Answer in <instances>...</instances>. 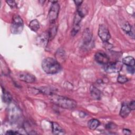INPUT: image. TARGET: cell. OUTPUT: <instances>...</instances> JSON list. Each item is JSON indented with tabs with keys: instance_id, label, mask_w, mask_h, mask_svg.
Returning <instances> with one entry per match:
<instances>
[{
	"instance_id": "cell-1",
	"label": "cell",
	"mask_w": 135,
	"mask_h": 135,
	"mask_svg": "<svg viewBox=\"0 0 135 135\" xmlns=\"http://www.w3.org/2000/svg\"><path fill=\"white\" fill-rule=\"evenodd\" d=\"M51 101L55 105L66 109H74L77 105L76 102L74 100L56 94L51 95Z\"/></svg>"
},
{
	"instance_id": "cell-2",
	"label": "cell",
	"mask_w": 135,
	"mask_h": 135,
	"mask_svg": "<svg viewBox=\"0 0 135 135\" xmlns=\"http://www.w3.org/2000/svg\"><path fill=\"white\" fill-rule=\"evenodd\" d=\"M42 68L47 74H54L59 72L61 67L59 63L54 59L46 57L42 62Z\"/></svg>"
},
{
	"instance_id": "cell-3",
	"label": "cell",
	"mask_w": 135,
	"mask_h": 135,
	"mask_svg": "<svg viewBox=\"0 0 135 135\" xmlns=\"http://www.w3.org/2000/svg\"><path fill=\"white\" fill-rule=\"evenodd\" d=\"M23 28V21L18 15H15L13 17L12 22L11 26V31L14 34H20Z\"/></svg>"
},
{
	"instance_id": "cell-4",
	"label": "cell",
	"mask_w": 135,
	"mask_h": 135,
	"mask_svg": "<svg viewBox=\"0 0 135 135\" xmlns=\"http://www.w3.org/2000/svg\"><path fill=\"white\" fill-rule=\"evenodd\" d=\"M52 3L49 12V18L51 23H55L59 15L60 6L57 1L51 2Z\"/></svg>"
},
{
	"instance_id": "cell-5",
	"label": "cell",
	"mask_w": 135,
	"mask_h": 135,
	"mask_svg": "<svg viewBox=\"0 0 135 135\" xmlns=\"http://www.w3.org/2000/svg\"><path fill=\"white\" fill-rule=\"evenodd\" d=\"M122 68V63L121 62L117 61L113 63H108L104 66V70L107 73H118L120 72Z\"/></svg>"
},
{
	"instance_id": "cell-6",
	"label": "cell",
	"mask_w": 135,
	"mask_h": 135,
	"mask_svg": "<svg viewBox=\"0 0 135 135\" xmlns=\"http://www.w3.org/2000/svg\"><path fill=\"white\" fill-rule=\"evenodd\" d=\"M98 35L101 40L104 43H107L110 40L111 36L108 29L104 25H100L98 30Z\"/></svg>"
},
{
	"instance_id": "cell-7",
	"label": "cell",
	"mask_w": 135,
	"mask_h": 135,
	"mask_svg": "<svg viewBox=\"0 0 135 135\" xmlns=\"http://www.w3.org/2000/svg\"><path fill=\"white\" fill-rule=\"evenodd\" d=\"M20 112L17 107L12 104L9 107V110L8 112V114L9 115V119L12 121H15L20 117Z\"/></svg>"
},
{
	"instance_id": "cell-8",
	"label": "cell",
	"mask_w": 135,
	"mask_h": 135,
	"mask_svg": "<svg viewBox=\"0 0 135 135\" xmlns=\"http://www.w3.org/2000/svg\"><path fill=\"white\" fill-rule=\"evenodd\" d=\"M49 40V34L47 32H44L38 35L36 42L37 44L42 47H45Z\"/></svg>"
},
{
	"instance_id": "cell-9",
	"label": "cell",
	"mask_w": 135,
	"mask_h": 135,
	"mask_svg": "<svg viewBox=\"0 0 135 135\" xmlns=\"http://www.w3.org/2000/svg\"><path fill=\"white\" fill-rule=\"evenodd\" d=\"M82 17L81 15H80L77 12L75 13L74 21H73V29L72 31V35L73 36L75 35L79 31L80 28V22L82 20Z\"/></svg>"
},
{
	"instance_id": "cell-10",
	"label": "cell",
	"mask_w": 135,
	"mask_h": 135,
	"mask_svg": "<svg viewBox=\"0 0 135 135\" xmlns=\"http://www.w3.org/2000/svg\"><path fill=\"white\" fill-rule=\"evenodd\" d=\"M18 78L20 80L27 83H33L36 80L34 75L27 72L20 73L18 75Z\"/></svg>"
},
{
	"instance_id": "cell-11",
	"label": "cell",
	"mask_w": 135,
	"mask_h": 135,
	"mask_svg": "<svg viewBox=\"0 0 135 135\" xmlns=\"http://www.w3.org/2000/svg\"><path fill=\"white\" fill-rule=\"evenodd\" d=\"M95 59L97 62L100 64L105 65L109 62V57L103 52H97L95 54Z\"/></svg>"
},
{
	"instance_id": "cell-12",
	"label": "cell",
	"mask_w": 135,
	"mask_h": 135,
	"mask_svg": "<svg viewBox=\"0 0 135 135\" xmlns=\"http://www.w3.org/2000/svg\"><path fill=\"white\" fill-rule=\"evenodd\" d=\"M52 130L54 134H64L65 131L64 129L56 122H52Z\"/></svg>"
},
{
	"instance_id": "cell-13",
	"label": "cell",
	"mask_w": 135,
	"mask_h": 135,
	"mask_svg": "<svg viewBox=\"0 0 135 135\" xmlns=\"http://www.w3.org/2000/svg\"><path fill=\"white\" fill-rule=\"evenodd\" d=\"M131 110L130 109L128 105L126 104H123L120 111V115L122 118H126L128 116L131 112Z\"/></svg>"
},
{
	"instance_id": "cell-14",
	"label": "cell",
	"mask_w": 135,
	"mask_h": 135,
	"mask_svg": "<svg viewBox=\"0 0 135 135\" xmlns=\"http://www.w3.org/2000/svg\"><path fill=\"white\" fill-rule=\"evenodd\" d=\"M90 93L92 98L95 100H99L101 98V91L93 85L90 87Z\"/></svg>"
},
{
	"instance_id": "cell-15",
	"label": "cell",
	"mask_w": 135,
	"mask_h": 135,
	"mask_svg": "<svg viewBox=\"0 0 135 135\" xmlns=\"http://www.w3.org/2000/svg\"><path fill=\"white\" fill-rule=\"evenodd\" d=\"M82 38L83 43L85 45L88 44L90 43L92 39V34L89 29H85L83 32L82 35Z\"/></svg>"
},
{
	"instance_id": "cell-16",
	"label": "cell",
	"mask_w": 135,
	"mask_h": 135,
	"mask_svg": "<svg viewBox=\"0 0 135 135\" xmlns=\"http://www.w3.org/2000/svg\"><path fill=\"white\" fill-rule=\"evenodd\" d=\"M100 124V122L96 119H92L88 121V126L91 130L96 129Z\"/></svg>"
},
{
	"instance_id": "cell-17",
	"label": "cell",
	"mask_w": 135,
	"mask_h": 135,
	"mask_svg": "<svg viewBox=\"0 0 135 135\" xmlns=\"http://www.w3.org/2000/svg\"><path fill=\"white\" fill-rule=\"evenodd\" d=\"M123 63L127 66H134L135 63L134 57L131 56L125 57L123 59Z\"/></svg>"
},
{
	"instance_id": "cell-18",
	"label": "cell",
	"mask_w": 135,
	"mask_h": 135,
	"mask_svg": "<svg viewBox=\"0 0 135 135\" xmlns=\"http://www.w3.org/2000/svg\"><path fill=\"white\" fill-rule=\"evenodd\" d=\"M29 27L34 32H37L40 28V24L37 20H33L31 21L29 24Z\"/></svg>"
},
{
	"instance_id": "cell-19",
	"label": "cell",
	"mask_w": 135,
	"mask_h": 135,
	"mask_svg": "<svg viewBox=\"0 0 135 135\" xmlns=\"http://www.w3.org/2000/svg\"><path fill=\"white\" fill-rule=\"evenodd\" d=\"M122 28L127 34L130 35V36H131L132 35H133V34L132 32L131 26L128 22H126L123 24Z\"/></svg>"
},
{
	"instance_id": "cell-20",
	"label": "cell",
	"mask_w": 135,
	"mask_h": 135,
	"mask_svg": "<svg viewBox=\"0 0 135 135\" xmlns=\"http://www.w3.org/2000/svg\"><path fill=\"white\" fill-rule=\"evenodd\" d=\"M56 27L54 26L51 28L50 32H49V40H51L54 38L56 33Z\"/></svg>"
},
{
	"instance_id": "cell-21",
	"label": "cell",
	"mask_w": 135,
	"mask_h": 135,
	"mask_svg": "<svg viewBox=\"0 0 135 135\" xmlns=\"http://www.w3.org/2000/svg\"><path fill=\"white\" fill-rule=\"evenodd\" d=\"M3 101L6 103H9L12 100V98L11 95L8 92H4L3 95Z\"/></svg>"
},
{
	"instance_id": "cell-22",
	"label": "cell",
	"mask_w": 135,
	"mask_h": 135,
	"mask_svg": "<svg viewBox=\"0 0 135 135\" xmlns=\"http://www.w3.org/2000/svg\"><path fill=\"white\" fill-rule=\"evenodd\" d=\"M128 80V78L124 75H119L117 78V81L120 83H124Z\"/></svg>"
},
{
	"instance_id": "cell-23",
	"label": "cell",
	"mask_w": 135,
	"mask_h": 135,
	"mask_svg": "<svg viewBox=\"0 0 135 135\" xmlns=\"http://www.w3.org/2000/svg\"><path fill=\"white\" fill-rule=\"evenodd\" d=\"M6 3L8 4V5L12 8H13L16 6V4L15 1H6Z\"/></svg>"
},
{
	"instance_id": "cell-24",
	"label": "cell",
	"mask_w": 135,
	"mask_h": 135,
	"mask_svg": "<svg viewBox=\"0 0 135 135\" xmlns=\"http://www.w3.org/2000/svg\"><path fill=\"white\" fill-rule=\"evenodd\" d=\"M20 134V133L18 132L17 131H16L14 130H11L7 131V132H6V134L14 135V134Z\"/></svg>"
},
{
	"instance_id": "cell-25",
	"label": "cell",
	"mask_w": 135,
	"mask_h": 135,
	"mask_svg": "<svg viewBox=\"0 0 135 135\" xmlns=\"http://www.w3.org/2000/svg\"><path fill=\"white\" fill-rule=\"evenodd\" d=\"M114 126H115V124L114 123H113L112 122H109L105 126V128L108 129H111L114 128Z\"/></svg>"
},
{
	"instance_id": "cell-26",
	"label": "cell",
	"mask_w": 135,
	"mask_h": 135,
	"mask_svg": "<svg viewBox=\"0 0 135 135\" xmlns=\"http://www.w3.org/2000/svg\"><path fill=\"white\" fill-rule=\"evenodd\" d=\"M127 70L128 71V72L129 73H131L133 74L134 72V66H127Z\"/></svg>"
},
{
	"instance_id": "cell-27",
	"label": "cell",
	"mask_w": 135,
	"mask_h": 135,
	"mask_svg": "<svg viewBox=\"0 0 135 135\" xmlns=\"http://www.w3.org/2000/svg\"><path fill=\"white\" fill-rule=\"evenodd\" d=\"M129 108H130V109L131 110H134V108H135V102L134 101H131V102L129 103V104L128 105Z\"/></svg>"
},
{
	"instance_id": "cell-28",
	"label": "cell",
	"mask_w": 135,
	"mask_h": 135,
	"mask_svg": "<svg viewBox=\"0 0 135 135\" xmlns=\"http://www.w3.org/2000/svg\"><path fill=\"white\" fill-rule=\"evenodd\" d=\"M74 2L75 3V5L78 7L82 5V3H83V1H74Z\"/></svg>"
},
{
	"instance_id": "cell-29",
	"label": "cell",
	"mask_w": 135,
	"mask_h": 135,
	"mask_svg": "<svg viewBox=\"0 0 135 135\" xmlns=\"http://www.w3.org/2000/svg\"><path fill=\"white\" fill-rule=\"evenodd\" d=\"M123 132L124 134H129L131 133L130 130H129L128 129H124L123 130Z\"/></svg>"
}]
</instances>
